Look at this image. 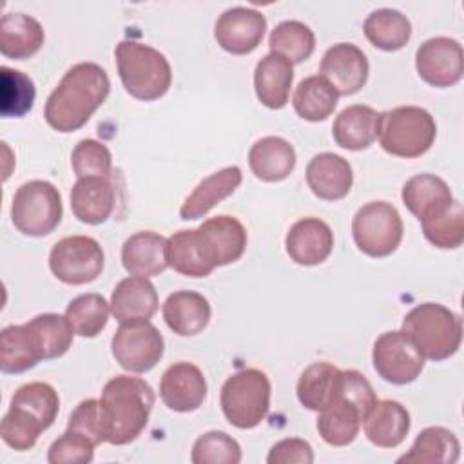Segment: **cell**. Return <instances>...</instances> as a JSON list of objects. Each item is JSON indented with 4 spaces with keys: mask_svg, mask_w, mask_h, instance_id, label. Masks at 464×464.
Here are the masks:
<instances>
[{
    "mask_svg": "<svg viewBox=\"0 0 464 464\" xmlns=\"http://www.w3.org/2000/svg\"><path fill=\"white\" fill-rule=\"evenodd\" d=\"M109 92L111 80L105 69L94 62H80L62 76L49 94L44 118L58 132L78 130L107 100Z\"/></svg>",
    "mask_w": 464,
    "mask_h": 464,
    "instance_id": "1",
    "label": "cell"
},
{
    "mask_svg": "<svg viewBox=\"0 0 464 464\" xmlns=\"http://www.w3.org/2000/svg\"><path fill=\"white\" fill-rule=\"evenodd\" d=\"M154 401V392L143 379L112 377L100 397L105 442L123 446L136 440L149 422Z\"/></svg>",
    "mask_w": 464,
    "mask_h": 464,
    "instance_id": "2",
    "label": "cell"
},
{
    "mask_svg": "<svg viewBox=\"0 0 464 464\" xmlns=\"http://www.w3.org/2000/svg\"><path fill=\"white\" fill-rule=\"evenodd\" d=\"M60 397L49 382L22 384L11 397L9 410L0 422L2 440L14 451L31 450L40 433L49 430L58 415Z\"/></svg>",
    "mask_w": 464,
    "mask_h": 464,
    "instance_id": "3",
    "label": "cell"
},
{
    "mask_svg": "<svg viewBox=\"0 0 464 464\" xmlns=\"http://www.w3.org/2000/svg\"><path fill=\"white\" fill-rule=\"evenodd\" d=\"M114 56L120 80L132 98L154 102L169 91L172 69L158 49L136 40H123L116 45Z\"/></svg>",
    "mask_w": 464,
    "mask_h": 464,
    "instance_id": "4",
    "label": "cell"
},
{
    "mask_svg": "<svg viewBox=\"0 0 464 464\" xmlns=\"http://www.w3.org/2000/svg\"><path fill=\"white\" fill-rule=\"evenodd\" d=\"M402 332L424 359L444 361L455 355L460 346L462 321L440 303H422L404 315Z\"/></svg>",
    "mask_w": 464,
    "mask_h": 464,
    "instance_id": "5",
    "label": "cell"
},
{
    "mask_svg": "<svg viewBox=\"0 0 464 464\" xmlns=\"http://www.w3.org/2000/svg\"><path fill=\"white\" fill-rule=\"evenodd\" d=\"M437 136L433 116L417 105H401L381 112L379 143L382 150L399 158L426 154Z\"/></svg>",
    "mask_w": 464,
    "mask_h": 464,
    "instance_id": "6",
    "label": "cell"
},
{
    "mask_svg": "<svg viewBox=\"0 0 464 464\" xmlns=\"http://www.w3.org/2000/svg\"><path fill=\"white\" fill-rule=\"evenodd\" d=\"M270 392L266 373L257 368H243L232 373L219 393L225 419L239 430L256 428L270 410Z\"/></svg>",
    "mask_w": 464,
    "mask_h": 464,
    "instance_id": "7",
    "label": "cell"
},
{
    "mask_svg": "<svg viewBox=\"0 0 464 464\" xmlns=\"http://www.w3.org/2000/svg\"><path fill=\"white\" fill-rule=\"evenodd\" d=\"M62 216V194L53 183L31 179L16 188L11 203V221L24 236H49L60 225Z\"/></svg>",
    "mask_w": 464,
    "mask_h": 464,
    "instance_id": "8",
    "label": "cell"
},
{
    "mask_svg": "<svg viewBox=\"0 0 464 464\" xmlns=\"http://www.w3.org/2000/svg\"><path fill=\"white\" fill-rule=\"evenodd\" d=\"M402 218L388 201L362 205L352 219V236L357 248L370 257H386L402 241Z\"/></svg>",
    "mask_w": 464,
    "mask_h": 464,
    "instance_id": "9",
    "label": "cell"
},
{
    "mask_svg": "<svg viewBox=\"0 0 464 464\" xmlns=\"http://www.w3.org/2000/svg\"><path fill=\"white\" fill-rule=\"evenodd\" d=\"M105 265L102 245L91 236H67L54 243L49 254L53 276L65 285L94 281Z\"/></svg>",
    "mask_w": 464,
    "mask_h": 464,
    "instance_id": "10",
    "label": "cell"
},
{
    "mask_svg": "<svg viewBox=\"0 0 464 464\" xmlns=\"http://www.w3.org/2000/svg\"><path fill=\"white\" fill-rule=\"evenodd\" d=\"M111 350L123 370L145 373L163 357L165 341L161 332L149 321L120 323V328L112 335Z\"/></svg>",
    "mask_w": 464,
    "mask_h": 464,
    "instance_id": "11",
    "label": "cell"
},
{
    "mask_svg": "<svg viewBox=\"0 0 464 464\" xmlns=\"http://www.w3.org/2000/svg\"><path fill=\"white\" fill-rule=\"evenodd\" d=\"M372 362L379 377L392 384L413 382L424 370V357L402 330L384 332L375 339Z\"/></svg>",
    "mask_w": 464,
    "mask_h": 464,
    "instance_id": "12",
    "label": "cell"
},
{
    "mask_svg": "<svg viewBox=\"0 0 464 464\" xmlns=\"http://www.w3.org/2000/svg\"><path fill=\"white\" fill-rule=\"evenodd\" d=\"M462 45L455 38L433 36L415 53L419 76L433 87H451L462 78Z\"/></svg>",
    "mask_w": 464,
    "mask_h": 464,
    "instance_id": "13",
    "label": "cell"
},
{
    "mask_svg": "<svg viewBox=\"0 0 464 464\" xmlns=\"http://www.w3.org/2000/svg\"><path fill=\"white\" fill-rule=\"evenodd\" d=\"M196 234L203 256L212 268L237 261L246 248V230L243 223L227 214L203 221L196 228Z\"/></svg>",
    "mask_w": 464,
    "mask_h": 464,
    "instance_id": "14",
    "label": "cell"
},
{
    "mask_svg": "<svg viewBox=\"0 0 464 464\" xmlns=\"http://www.w3.org/2000/svg\"><path fill=\"white\" fill-rule=\"evenodd\" d=\"M266 18L261 11L236 5L223 11L214 25V38L230 54H248L263 40Z\"/></svg>",
    "mask_w": 464,
    "mask_h": 464,
    "instance_id": "15",
    "label": "cell"
},
{
    "mask_svg": "<svg viewBox=\"0 0 464 464\" xmlns=\"http://www.w3.org/2000/svg\"><path fill=\"white\" fill-rule=\"evenodd\" d=\"M321 76L337 91V94H355L359 92L370 72V63L362 49L353 44L341 42L332 45L321 60Z\"/></svg>",
    "mask_w": 464,
    "mask_h": 464,
    "instance_id": "16",
    "label": "cell"
},
{
    "mask_svg": "<svg viewBox=\"0 0 464 464\" xmlns=\"http://www.w3.org/2000/svg\"><path fill=\"white\" fill-rule=\"evenodd\" d=\"M160 397L172 411L188 413L198 410L207 399V381L203 372L187 361L170 364L161 375Z\"/></svg>",
    "mask_w": 464,
    "mask_h": 464,
    "instance_id": "17",
    "label": "cell"
},
{
    "mask_svg": "<svg viewBox=\"0 0 464 464\" xmlns=\"http://www.w3.org/2000/svg\"><path fill=\"white\" fill-rule=\"evenodd\" d=\"M285 248L294 263L314 266L332 254L334 232L330 225L319 218H303L286 232Z\"/></svg>",
    "mask_w": 464,
    "mask_h": 464,
    "instance_id": "18",
    "label": "cell"
},
{
    "mask_svg": "<svg viewBox=\"0 0 464 464\" xmlns=\"http://www.w3.org/2000/svg\"><path fill=\"white\" fill-rule=\"evenodd\" d=\"M306 183L319 199H343L353 185L352 165L339 154L321 152L306 165Z\"/></svg>",
    "mask_w": 464,
    "mask_h": 464,
    "instance_id": "19",
    "label": "cell"
},
{
    "mask_svg": "<svg viewBox=\"0 0 464 464\" xmlns=\"http://www.w3.org/2000/svg\"><path fill=\"white\" fill-rule=\"evenodd\" d=\"M116 207V190L109 178H78L71 188V210L87 225L105 223Z\"/></svg>",
    "mask_w": 464,
    "mask_h": 464,
    "instance_id": "20",
    "label": "cell"
},
{
    "mask_svg": "<svg viewBox=\"0 0 464 464\" xmlns=\"http://www.w3.org/2000/svg\"><path fill=\"white\" fill-rule=\"evenodd\" d=\"M156 310L158 292L147 277H125L111 294V312L118 323L149 321Z\"/></svg>",
    "mask_w": 464,
    "mask_h": 464,
    "instance_id": "21",
    "label": "cell"
},
{
    "mask_svg": "<svg viewBox=\"0 0 464 464\" xmlns=\"http://www.w3.org/2000/svg\"><path fill=\"white\" fill-rule=\"evenodd\" d=\"M243 174L237 165L223 167L218 172L207 176L201 179L194 190L185 198L179 208L181 219H198L203 218L207 212H210L218 203H221L225 198L236 192V188L241 185Z\"/></svg>",
    "mask_w": 464,
    "mask_h": 464,
    "instance_id": "22",
    "label": "cell"
},
{
    "mask_svg": "<svg viewBox=\"0 0 464 464\" xmlns=\"http://www.w3.org/2000/svg\"><path fill=\"white\" fill-rule=\"evenodd\" d=\"M121 263L130 276H160L169 266L167 237L152 230L132 234L121 246Z\"/></svg>",
    "mask_w": 464,
    "mask_h": 464,
    "instance_id": "23",
    "label": "cell"
},
{
    "mask_svg": "<svg viewBox=\"0 0 464 464\" xmlns=\"http://www.w3.org/2000/svg\"><path fill=\"white\" fill-rule=\"evenodd\" d=\"M402 203L419 218V221L431 219L442 214L455 199L448 183L430 172L411 176L402 187Z\"/></svg>",
    "mask_w": 464,
    "mask_h": 464,
    "instance_id": "24",
    "label": "cell"
},
{
    "mask_svg": "<svg viewBox=\"0 0 464 464\" xmlns=\"http://www.w3.org/2000/svg\"><path fill=\"white\" fill-rule=\"evenodd\" d=\"M381 112L370 105L355 103L343 109L332 125L335 143L348 150L368 149L379 136Z\"/></svg>",
    "mask_w": 464,
    "mask_h": 464,
    "instance_id": "25",
    "label": "cell"
},
{
    "mask_svg": "<svg viewBox=\"0 0 464 464\" xmlns=\"http://www.w3.org/2000/svg\"><path fill=\"white\" fill-rule=\"evenodd\" d=\"M161 312L167 326L181 337L203 332L212 315L208 299L192 290H178L170 294L165 299Z\"/></svg>",
    "mask_w": 464,
    "mask_h": 464,
    "instance_id": "26",
    "label": "cell"
},
{
    "mask_svg": "<svg viewBox=\"0 0 464 464\" xmlns=\"http://www.w3.org/2000/svg\"><path fill=\"white\" fill-rule=\"evenodd\" d=\"M295 150L281 136H265L248 150V167L261 181H283L295 169Z\"/></svg>",
    "mask_w": 464,
    "mask_h": 464,
    "instance_id": "27",
    "label": "cell"
},
{
    "mask_svg": "<svg viewBox=\"0 0 464 464\" xmlns=\"http://www.w3.org/2000/svg\"><path fill=\"white\" fill-rule=\"evenodd\" d=\"M364 435L377 448H395L399 446L411 426L408 410L397 401H377L366 419Z\"/></svg>",
    "mask_w": 464,
    "mask_h": 464,
    "instance_id": "28",
    "label": "cell"
},
{
    "mask_svg": "<svg viewBox=\"0 0 464 464\" xmlns=\"http://www.w3.org/2000/svg\"><path fill=\"white\" fill-rule=\"evenodd\" d=\"M294 82V67L281 54L268 53L254 71V89L257 100L268 109H283L288 103Z\"/></svg>",
    "mask_w": 464,
    "mask_h": 464,
    "instance_id": "29",
    "label": "cell"
},
{
    "mask_svg": "<svg viewBox=\"0 0 464 464\" xmlns=\"http://www.w3.org/2000/svg\"><path fill=\"white\" fill-rule=\"evenodd\" d=\"M45 34L42 24L25 13H5L0 20V53L11 60H25L40 51Z\"/></svg>",
    "mask_w": 464,
    "mask_h": 464,
    "instance_id": "30",
    "label": "cell"
},
{
    "mask_svg": "<svg viewBox=\"0 0 464 464\" xmlns=\"http://www.w3.org/2000/svg\"><path fill=\"white\" fill-rule=\"evenodd\" d=\"M362 420V410L339 392L335 401L319 411L317 431L330 446H348L355 440Z\"/></svg>",
    "mask_w": 464,
    "mask_h": 464,
    "instance_id": "31",
    "label": "cell"
},
{
    "mask_svg": "<svg viewBox=\"0 0 464 464\" xmlns=\"http://www.w3.org/2000/svg\"><path fill=\"white\" fill-rule=\"evenodd\" d=\"M343 370L330 362H312L303 370L297 381V399L312 411L324 410L335 401L341 388Z\"/></svg>",
    "mask_w": 464,
    "mask_h": 464,
    "instance_id": "32",
    "label": "cell"
},
{
    "mask_svg": "<svg viewBox=\"0 0 464 464\" xmlns=\"http://www.w3.org/2000/svg\"><path fill=\"white\" fill-rule=\"evenodd\" d=\"M460 442L453 431L442 426L424 428L413 440L408 453L397 462L415 464H453L459 460Z\"/></svg>",
    "mask_w": 464,
    "mask_h": 464,
    "instance_id": "33",
    "label": "cell"
},
{
    "mask_svg": "<svg viewBox=\"0 0 464 464\" xmlns=\"http://www.w3.org/2000/svg\"><path fill=\"white\" fill-rule=\"evenodd\" d=\"M368 42L381 51H399L411 36V24L406 14L392 7L372 11L362 24Z\"/></svg>",
    "mask_w": 464,
    "mask_h": 464,
    "instance_id": "34",
    "label": "cell"
},
{
    "mask_svg": "<svg viewBox=\"0 0 464 464\" xmlns=\"http://www.w3.org/2000/svg\"><path fill=\"white\" fill-rule=\"evenodd\" d=\"M337 91L321 76H306L295 87L292 105L299 118L306 121H323L337 107Z\"/></svg>",
    "mask_w": 464,
    "mask_h": 464,
    "instance_id": "35",
    "label": "cell"
},
{
    "mask_svg": "<svg viewBox=\"0 0 464 464\" xmlns=\"http://www.w3.org/2000/svg\"><path fill=\"white\" fill-rule=\"evenodd\" d=\"M42 361L29 328L9 324L0 332V370L4 373H22Z\"/></svg>",
    "mask_w": 464,
    "mask_h": 464,
    "instance_id": "36",
    "label": "cell"
},
{
    "mask_svg": "<svg viewBox=\"0 0 464 464\" xmlns=\"http://www.w3.org/2000/svg\"><path fill=\"white\" fill-rule=\"evenodd\" d=\"M42 359L62 357L72 344V328L65 315L40 314L25 323Z\"/></svg>",
    "mask_w": 464,
    "mask_h": 464,
    "instance_id": "37",
    "label": "cell"
},
{
    "mask_svg": "<svg viewBox=\"0 0 464 464\" xmlns=\"http://www.w3.org/2000/svg\"><path fill=\"white\" fill-rule=\"evenodd\" d=\"M167 257L169 266L188 277H207L214 270L203 256L196 228L174 232L167 239Z\"/></svg>",
    "mask_w": 464,
    "mask_h": 464,
    "instance_id": "38",
    "label": "cell"
},
{
    "mask_svg": "<svg viewBox=\"0 0 464 464\" xmlns=\"http://www.w3.org/2000/svg\"><path fill=\"white\" fill-rule=\"evenodd\" d=\"M268 47L270 53L281 54L290 63H301L312 56L315 49V34L299 20H285L272 29Z\"/></svg>",
    "mask_w": 464,
    "mask_h": 464,
    "instance_id": "39",
    "label": "cell"
},
{
    "mask_svg": "<svg viewBox=\"0 0 464 464\" xmlns=\"http://www.w3.org/2000/svg\"><path fill=\"white\" fill-rule=\"evenodd\" d=\"M109 306L111 303L102 294L76 295L65 308V317L74 335L96 337L107 326Z\"/></svg>",
    "mask_w": 464,
    "mask_h": 464,
    "instance_id": "40",
    "label": "cell"
},
{
    "mask_svg": "<svg viewBox=\"0 0 464 464\" xmlns=\"http://www.w3.org/2000/svg\"><path fill=\"white\" fill-rule=\"evenodd\" d=\"M0 82V112L4 118H22L25 116L34 103V83L22 71L2 67Z\"/></svg>",
    "mask_w": 464,
    "mask_h": 464,
    "instance_id": "41",
    "label": "cell"
},
{
    "mask_svg": "<svg viewBox=\"0 0 464 464\" xmlns=\"http://www.w3.org/2000/svg\"><path fill=\"white\" fill-rule=\"evenodd\" d=\"M420 225L424 237L437 248H459L464 241V210L457 199L442 214Z\"/></svg>",
    "mask_w": 464,
    "mask_h": 464,
    "instance_id": "42",
    "label": "cell"
},
{
    "mask_svg": "<svg viewBox=\"0 0 464 464\" xmlns=\"http://www.w3.org/2000/svg\"><path fill=\"white\" fill-rule=\"evenodd\" d=\"M190 460L194 464H239L241 446L225 431H207L192 446Z\"/></svg>",
    "mask_w": 464,
    "mask_h": 464,
    "instance_id": "43",
    "label": "cell"
},
{
    "mask_svg": "<svg viewBox=\"0 0 464 464\" xmlns=\"http://www.w3.org/2000/svg\"><path fill=\"white\" fill-rule=\"evenodd\" d=\"M71 165L78 178H91V176L109 178L112 169V156L103 143L85 138V140H80L72 149Z\"/></svg>",
    "mask_w": 464,
    "mask_h": 464,
    "instance_id": "44",
    "label": "cell"
},
{
    "mask_svg": "<svg viewBox=\"0 0 464 464\" xmlns=\"http://www.w3.org/2000/svg\"><path fill=\"white\" fill-rule=\"evenodd\" d=\"M96 444L85 435L65 430L49 448L47 460L51 464H89L94 459Z\"/></svg>",
    "mask_w": 464,
    "mask_h": 464,
    "instance_id": "45",
    "label": "cell"
},
{
    "mask_svg": "<svg viewBox=\"0 0 464 464\" xmlns=\"http://www.w3.org/2000/svg\"><path fill=\"white\" fill-rule=\"evenodd\" d=\"M67 430L78 431L91 439L96 446L105 442L103 435V422H102V410L98 399H85L82 401L69 415Z\"/></svg>",
    "mask_w": 464,
    "mask_h": 464,
    "instance_id": "46",
    "label": "cell"
},
{
    "mask_svg": "<svg viewBox=\"0 0 464 464\" xmlns=\"http://www.w3.org/2000/svg\"><path fill=\"white\" fill-rule=\"evenodd\" d=\"M268 464H312L314 462V451L312 446L303 439H283L276 442L268 455Z\"/></svg>",
    "mask_w": 464,
    "mask_h": 464,
    "instance_id": "47",
    "label": "cell"
}]
</instances>
